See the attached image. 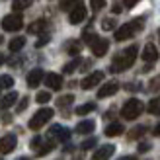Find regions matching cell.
Returning <instances> with one entry per match:
<instances>
[{
    "label": "cell",
    "mask_w": 160,
    "mask_h": 160,
    "mask_svg": "<svg viewBox=\"0 0 160 160\" xmlns=\"http://www.w3.org/2000/svg\"><path fill=\"white\" fill-rule=\"evenodd\" d=\"M16 145H18L16 135H6V137L0 139V152H2V154H10L12 150L16 148Z\"/></svg>",
    "instance_id": "ba28073f"
},
{
    "label": "cell",
    "mask_w": 160,
    "mask_h": 160,
    "mask_svg": "<svg viewBox=\"0 0 160 160\" xmlns=\"http://www.w3.org/2000/svg\"><path fill=\"white\" fill-rule=\"evenodd\" d=\"M137 2H139V0H123V6H125V8H133Z\"/></svg>",
    "instance_id": "f35d334b"
},
{
    "label": "cell",
    "mask_w": 160,
    "mask_h": 160,
    "mask_svg": "<svg viewBox=\"0 0 160 160\" xmlns=\"http://www.w3.org/2000/svg\"><path fill=\"white\" fill-rule=\"evenodd\" d=\"M53 148H55V142H53V141L45 142V145H41V147L37 148V156H45V154H49Z\"/></svg>",
    "instance_id": "484cf974"
},
{
    "label": "cell",
    "mask_w": 160,
    "mask_h": 160,
    "mask_svg": "<svg viewBox=\"0 0 160 160\" xmlns=\"http://www.w3.org/2000/svg\"><path fill=\"white\" fill-rule=\"evenodd\" d=\"M147 109H148V113H152V115H160V96L148 102Z\"/></svg>",
    "instance_id": "7402d4cb"
},
{
    "label": "cell",
    "mask_w": 160,
    "mask_h": 160,
    "mask_svg": "<svg viewBox=\"0 0 160 160\" xmlns=\"http://www.w3.org/2000/svg\"><path fill=\"white\" fill-rule=\"evenodd\" d=\"M45 28H47V20H37V22L31 23L28 29H29V33H41Z\"/></svg>",
    "instance_id": "ffe728a7"
},
{
    "label": "cell",
    "mask_w": 160,
    "mask_h": 160,
    "mask_svg": "<svg viewBox=\"0 0 160 160\" xmlns=\"http://www.w3.org/2000/svg\"><path fill=\"white\" fill-rule=\"evenodd\" d=\"M23 45H26V39L23 37H14L10 43H8V49H10L12 53H18L20 49H23Z\"/></svg>",
    "instance_id": "d6986e66"
},
{
    "label": "cell",
    "mask_w": 160,
    "mask_h": 160,
    "mask_svg": "<svg viewBox=\"0 0 160 160\" xmlns=\"http://www.w3.org/2000/svg\"><path fill=\"white\" fill-rule=\"evenodd\" d=\"M2 41H4V39H2V35H0V43H2Z\"/></svg>",
    "instance_id": "7dc6e473"
},
{
    "label": "cell",
    "mask_w": 160,
    "mask_h": 160,
    "mask_svg": "<svg viewBox=\"0 0 160 160\" xmlns=\"http://www.w3.org/2000/svg\"><path fill=\"white\" fill-rule=\"evenodd\" d=\"M31 147H33V148H39V147H41V137H35L33 141H31Z\"/></svg>",
    "instance_id": "ab89813d"
},
{
    "label": "cell",
    "mask_w": 160,
    "mask_h": 160,
    "mask_svg": "<svg viewBox=\"0 0 160 160\" xmlns=\"http://www.w3.org/2000/svg\"><path fill=\"white\" fill-rule=\"evenodd\" d=\"M111 10H113V14H119V12H121V6H119V4H115L113 8H111Z\"/></svg>",
    "instance_id": "7bdbcfd3"
},
{
    "label": "cell",
    "mask_w": 160,
    "mask_h": 160,
    "mask_svg": "<svg viewBox=\"0 0 160 160\" xmlns=\"http://www.w3.org/2000/svg\"><path fill=\"white\" fill-rule=\"evenodd\" d=\"M115 20L113 18H106V20H102V29H106V31H111V29H115Z\"/></svg>",
    "instance_id": "f546056e"
},
{
    "label": "cell",
    "mask_w": 160,
    "mask_h": 160,
    "mask_svg": "<svg viewBox=\"0 0 160 160\" xmlns=\"http://www.w3.org/2000/svg\"><path fill=\"white\" fill-rule=\"evenodd\" d=\"M78 4V0H61V10H72Z\"/></svg>",
    "instance_id": "4dcf8cb0"
},
{
    "label": "cell",
    "mask_w": 160,
    "mask_h": 160,
    "mask_svg": "<svg viewBox=\"0 0 160 160\" xmlns=\"http://www.w3.org/2000/svg\"><path fill=\"white\" fill-rule=\"evenodd\" d=\"M96 109V103L88 102V103H82V106L76 108V115H86V113H92V111Z\"/></svg>",
    "instance_id": "44dd1931"
},
{
    "label": "cell",
    "mask_w": 160,
    "mask_h": 160,
    "mask_svg": "<svg viewBox=\"0 0 160 160\" xmlns=\"http://www.w3.org/2000/svg\"><path fill=\"white\" fill-rule=\"evenodd\" d=\"M102 80H103V72H102V70H96V72L88 74L82 82H80V86H82V90H92V88H96Z\"/></svg>",
    "instance_id": "5b68a950"
},
{
    "label": "cell",
    "mask_w": 160,
    "mask_h": 160,
    "mask_svg": "<svg viewBox=\"0 0 160 160\" xmlns=\"http://www.w3.org/2000/svg\"><path fill=\"white\" fill-rule=\"evenodd\" d=\"M119 160H137V156H123V158H119Z\"/></svg>",
    "instance_id": "ee69618b"
},
{
    "label": "cell",
    "mask_w": 160,
    "mask_h": 160,
    "mask_svg": "<svg viewBox=\"0 0 160 160\" xmlns=\"http://www.w3.org/2000/svg\"><path fill=\"white\" fill-rule=\"evenodd\" d=\"M96 145H98V139L92 137V139H86V141L82 142V148H84V150H90V148H94Z\"/></svg>",
    "instance_id": "836d02e7"
},
{
    "label": "cell",
    "mask_w": 160,
    "mask_h": 160,
    "mask_svg": "<svg viewBox=\"0 0 160 160\" xmlns=\"http://www.w3.org/2000/svg\"><path fill=\"white\" fill-rule=\"evenodd\" d=\"M148 90H150V92H158V90H160V74H158L156 78H152V80H150V84H148Z\"/></svg>",
    "instance_id": "e575fe53"
},
{
    "label": "cell",
    "mask_w": 160,
    "mask_h": 160,
    "mask_svg": "<svg viewBox=\"0 0 160 160\" xmlns=\"http://www.w3.org/2000/svg\"><path fill=\"white\" fill-rule=\"evenodd\" d=\"M23 28V18L20 14H10L2 20V29L4 31H18Z\"/></svg>",
    "instance_id": "277c9868"
},
{
    "label": "cell",
    "mask_w": 160,
    "mask_h": 160,
    "mask_svg": "<svg viewBox=\"0 0 160 160\" xmlns=\"http://www.w3.org/2000/svg\"><path fill=\"white\" fill-rule=\"evenodd\" d=\"M123 125L121 123H109L108 127H106V135H108V137H119V135H123Z\"/></svg>",
    "instance_id": "e0dca14e"
},
{
    "label": "cell",
    "mask_w": 160,
    "mask_h": 160,
    "mask_svg": "<svg viewBox=\"0 0 160 160\" xmlns=\"http://www.w3.org/2000/svg\"><path fill=\"white\" fill-rule=\"evenodd\" d=\"M49 135H53V137H57L59 141H68L70 139V131L65 129V127H61V125H53L51 129H49Z\"/></svg>",
    "instance_id": "9a60e30c"
},
{
    "label": "cell",
    "mask_w": 160,
    "mask_h": 160,
    "mask_svg": "<svg viewBox=\"0 0 160 160\" xmlns=\"http://www.w3.org/2000/svg\"><path fill=\"white\" fill-rule=\"evenodd\" d=\"M135 26L133 23H123L121 28H117L115 29V41H125V39H129L135 35Z\"/></svg>",
    "instance_id": "52a82bcc"
},
{
    "label": "cell",
    "mask_w": 160,
    "mask_h": 160,
    "mask_svg": "<svg viewBox=\"0 0 160 160\" xmlns=\"http://www.w3.org/2000/svg\"><path fill=\"white\" fill-rule=\"evenodd\" d=\"M142 61H147V62H154L158 59V51H156V47L152 43H147L145 45V49H142Z\"/></svg>",
    "instance_id": "5bb4252c"
},
{
    "label": "cell",
    "mask_w": 160,
    "mask_h": 160,
    "mask_svg": "<svg viewBox=\"0 0 160 160\" xmlns=\"http://www.w3.org/2000/svg\"><path fill=\"white\" fill-rule=\"evenodd\" d=\"M43 78H45V72H43L41 68L29 70V72H28V86H29V88H37L39 84L43 82Z\"/></svg>",
    "instance_id": "7c38bea8"
},
{
    "label": "cell",
    "mask_w": 160,
    "mask_h": 160,
    "mask_svg": "<svg viewBox=\"0 0 160 160\" xmlns=\"http://www.w3.org/2000/svg\"><path fill=\"white\" fill-rule=\"evenodd\" d=\"M28 103H29V100H28V98H23V100L18 103V108H16V111H18V113H22V111L28 108Z\"/></svg>",
    "instance_id": "8d00e7d4"
},
{
    "label": "cell",
    "mask_w": 160,
    "mask_h": 160,
    "mask_svg": "<svg viewBox=\"0 0 160 160\" xmlns=\"http://www.w3.org/2000/svg\"><path fill=\"white\" fill-rule=\"evenodd\" d=\"M0 160H2V158H0Z\"/></svg>",
    "instance_id": "681fc988"
},
{
    "label": "cell",
    "mask_w": 160,
    "mask_h": 160,
    "mask_svg": "<svg viewBox=\"0 0 160 160\" xmlns=\"http://www.w3.org/2000/svg\"><path fill=\"white\" fill-rule=\"evenodd\" d=\"M94 129H96V123L92 119H84V121H80L76 125V133H80V135H90Z\"/></svg>",
    "instance_id": "2e32d148"
},
{
    "label": "cell",
    "mask_w": 160,
    "mask_h": 160,
    "mask_svg": "<svg viewBox=\"0 0 160 160\" xmlns=\"http://www.w3.org/2000/svg\"><path fill=\"white\" fill-rule=\"evenodd\" d=\"M72 102H74V96H72V94H68V96H62V98H59L57 103H59V108H68Z\"/></svg>",
    "instance_id": "f1b7e54d"
},
{
    "label": "cell",
    "mask_w": 160,
    "mask_h": 160,
    "mask_svg": "<svg viewBox=\"0 0 160 160\" xmlns=\"http://www.w3.org/2000/svg\"><path fill=\"white\" fill-rule=\"evenodd\" d=\"M45 84H47V88H51V90H61L62 88V76L49 72V74H45Z\"/></svg>",
    "instance_id": "4fadbf2b"
},
{
    "label": "cell",
    "mask_w": 160,
    "mask_h": 160,
    "mask_svg": "<svg viewBox=\"0 0 160 160\" xmlns=\"http://www.w3.org/2000/svg\"><path fill=\"white\" fill-rule=\"evenodd\" d=\"M152 133H154V137H160V123L154 127V131H152Z\"/></svg>",
    "instance_id": "60d3db41"
},
{
    "label": "cell",
    "mask_w": 160,
    "mask_h": 160,
    "mask_svg": "<svg viewBox=\"0 0 160 160\" xmlns=\"http://www.w3.org/2000/svg\"><path fill=\"white\" fill-rule=\"evenodd\" d=\"M80 49H82V43H80V41H74V39H72V41L67 43V51H68V55H74V57H76V55L80 53Z\"/></svg>",
    "instance_id": "cb8c5ba5"
},
{
    "label": "cell",
    "mask_w": 160,
    "mask_h": 160,
    "mask_svg": "<svg viewBox=\"0 0 160 160\" xmlns=\"http://www.w3.org/2000/svg\"><path fill=\"white\" fill-rule=\"evenodd\" d=\"M158 37H160V29H158Z\"/></svg>",
    "instance_id": "c3c4849f"
},
{
    "label": "cell",
    "mask_w": 160,
    "mask_h": 160,
    "mask_svg": "<svg viewBox=\"0 0 160 160\" xmlns=\"http://www.w3.org/2000/svg\"><path fill=\"white\" fill-rule=\"evenodd\" d=\"M18 160H29V158H26V156H22V158H18Z\"/></svg>",
    "instance_id": "bcb514c9"
},
{
    "label": "cell",
    "mask_w": 160,
    "mask_h": 160,
    "mask_svg": "<svg viewBox=\"0 0 160 160\" xmlns=\"http://www.w3.org/2000/svg\"><path fill=\"white\" fill-rule=\"evenodd\" d=\"M142 109H145V106H142V102L141 100H127L123 103V108H121V115L123 119H129V121H133V119H137L141 113H142Z\"/></svg>",
    "instance_id": "7a4b0ae2"
},
{
    "label": "cell",
    "mask_w": 160,
    "mask_h": 160,
    "mask_svg": "<svg viewBox=\"0 0 160 160\" xmlns=\"http://www.w3.org/2000/svg\"><path fill=\"white\" fill-rule=\"evenodd\" d=\"M148 150H150L148 142H141V145H139V152H148Z\"/></svg>",
    "instance_id": "74e56055"
},
{
    "label": "cell",
    "mask_w": 160,
    "mask_h": 160,
    "mask_svg": "<svg viewBox=\"0 0 160 160\" xmlns=\"http://www.w3.org/2000/svg\"><path fill=\"white\" fill-rule=\"evenodd\" d=\"M53 113H55V111H53L51 108H43V109H39L37 113L29 119V129H33V131L41 129V127H43V125H45V123L53 117Z\"/></svg>",
    "instance_id": "3957f363"
},
{
    "label": "cell",
    "mask_w": 160,
    "mask_h": 160,
    "mask_svg": "<svg viewBox=\"0 0 160 160\" xmlns=\"http://www.w3.org/2000/svg\"><path fill=\"white\" fill-rule=\"evenodd\" d=\"M80 65V59L76 57L74 61H70V62H67V65L65 67H62V72H67V74H70V72H74V70H76V67Z\"/></svg>",
    "instance_id": "4316f807"
},
{
    "label": "cell",
    "mask_w": 160,
    "mask_h": 160,
    "mask_svg": "<svg viewBox=\"0 0 160 160\" xmlns=\"http://www.w3.org/2000/svg\"><path fill=\"white\" fill-rule=\"evenodd\" d=\"M117 90H119V82L117 80H109V82H106L98 90V98H109V96H113Z\"/></svg>",
    "instance_id": "30bf717a"
},
{
    "label": "cell",
    "mask_w": 160,
    "mask_h": 160,
    "mask_svg": "<svg viewBox=\"0 0 160 160\" xmlns=\"http://www.w3.org/2000/svg\"><path fill=\"white\" fill-rule=\"evenodd\" d=\"M14 86V78L10 74H2L0 76V88H12Z\"/></svg>",
    "instance_id": "83f0119b"
},
{
    "label": "cell",
    "mask_w": 160,
    "mask_h": 160,
    "mask_svg": "<svg viewBox=\"0 0 160 160\" xmlns=\"http://www.w3.org/2000/svg\"><path fill=\"white\" fill-rule=\"evenodd\" d=\"M35 100H37V103H47V102L51 100V94L49 92H37Z\"/></svg>",
    "instance_id": "d6a6232c"
},
{
    "label": "cell",
    "mask_w": 160,
    "mask_h": 160,
    "mask_svg": "<svg viewBox=\"0 0 160 160\" xmlns=\"http://www.w3.org/2000/svg\"><path fill=\"white\" fill-rule=\"evenodd\" d=\"M145 133H147V127H145V125H139V127H135V129H131L129 139H131V141H137V139H141Z\"/></svg>",
    "instance_id": "d4e9b609"
},
{
    "label": "cell",
    "mask_w": 160,
    "mask_h": 160,
    "mask_svg": "<svg viewBox=\"0 0 160 160\" xmlns=\"http://www.w3.org/2000/svg\"><path fill=\"white\" fill-rule=\"evenodd\" d=\"M51 41V35L49 33H43V35H39V39H37V41H35V47H37V49H39V47H43V45H47V43H49Z\"/></svg>",
    "instance_id": "1f68e13d"
},
{
    "label": "cell",
    "mask_w": 160,
    "mask_h": 160,
    "mask_svg": "<svg viewBox=\"0 0 160 160\" xmlns=\"http://www.w3.org/2000/svg\"><path fill=\"white\" fill-rule=\"evenodd\" d=\"M84 20H86V6L84 4H76L68 14V22L72 23V26H76V23L84 22Z\"/></svg>",
    "instance_id": "8992f818"
},
{
    "label": "cell",
    "mask_w": 160,
    "mask_h": 160,
    "mask_svg": "<svg viewBox=\"0 0 160 160\" xmlns=\"http://www.w3.org/2000/svg\"><path fill=\"white\" fill-rule=\"evenodd\" d=\"M137 53H139V47L137 45L127 47L121 55H117V57L113 59V62H111V72H123V70L131 68L135 59H137Z\"/></svg>",
    "instance_id": "6da1fadb"
},
{
    "label": "cell",
    "mask_w": 160,
    "mask_h": 160,
    "mask_svg": "<svg viewBox=\"0 0 160 160\" xmlns=\"http://www.w3.org/2000/svg\"><path fill=\"white\" fill-rule=\"evenodd\" d=\"M139 88H141V86H137V84H129V86H127V90L133 92V90H139Z\"/></svg>",
    "instance_id": "b9f144b4"
},
{
    "label": "cell",
    "mask_w": 160,
    "mask_h": 160,
    "mask_svg": "<svg viewBox=\"0 0 160 160\" xmlns=\"http://www.w3.org/2000/svg\"><path fill=\"white\" fill-rule=\"evenodd\" d=\"M90 6H92L94 12H98V10H102V8L106 6V0H90Z\"/></svg>",
    "instance_id": "d590c367"
},
{
    "label": "cell",
    "mask_w": 160,
    "mask_h": 160,
    "mask_svg": "<svg viewBox=\"0 0 160 160\" xmlns=\"http://www.w3.org/2000/svg\"><path fill=\"white\" fill-rule=\"evenodd\" d=\"M4 61H6V57H4V55H2V53H0V65H2V62H4Z\"/></svg>",
    "instance_id": "f6af8a7d"
},
{
    "label": "cell",
    "mask_w": 160,
    "mask_h": 160,
    "mask_svg": "<svg viewBox=\"0 0 160 160\" xmlns=\"http://www.w3.org/2000/svg\"><path fill=\"white\" fill-rule=\"evenodd\" d=\"M31 4H33V0H14L12 8L16 10V14H18V12H22V10H26V8H29Z\"/></svg>",
    "instance_id": "603a6c76"
},
{
    "label": "cell",
    "mask_w": 160,
    "mask_h": 160,
    "mask_svg": "<svg viewBox=\"0 0 160 160\" xmlns=\"http://www.w3.org/2000/svg\"><path fill=\"white\" fill-rule=\"evenodd\" d=\"M113 152H115V147L113 145H103V147H100L92 154V160H109L111 156H113Z\"/></svg>",
    "instance_id": "8fae6325"
},
{
    "label": "cell",
    "mask_w": 160,
    "mask_h": 160,
    "mask_svg": "<svg viewBox=\"0 0 160 160\" xmlns=\"http://www.w3.org/2000/svg\"><path fill=\"white\" fill-rule=\"evenodd\" d=\"M90 49H92V53L96 55V57H103V55L108 53V49H109V41H108V39L98 37V39H96V41L90 45Z\"/></svg>",
    "instance_id": "9c48e42d"
},
{
    "label": "cell",
    "mask_w": 160,
    "mask_h": 160,
    "mask_svg": "<svg viewBox=\"0 0 160 160\" xmlns=\"http://www.w3.org/2000/svg\"><path fill=\"white\" fill-rule=\"evenodd\" d=\"M16 100H18V92H10V94H6L4 98H2V102H0V108H2V109L12 108L14 103H16Z\"/></svg>",
    "instance_id": "ac0fdd59"
}]
</instances>
